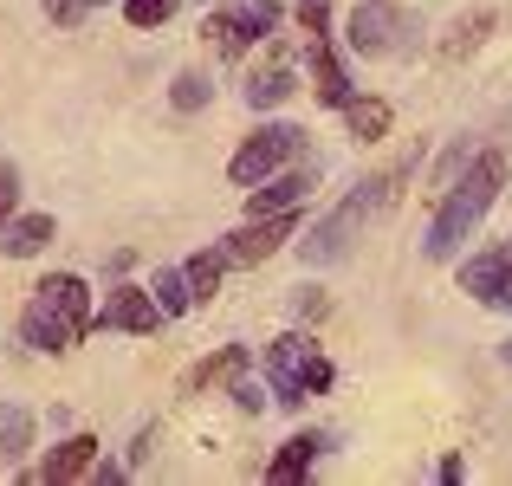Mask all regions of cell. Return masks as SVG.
<instances>
[{"label":"cell","instance_id":"17","mask_svg":"<svg viewBox=\"0 0 512 486\" xmlns=\"http://www.w3.org/2000/svg\"><path fill=\"white\" fill-rule=\"evenodd\" d=\"M292 91H299V85H292V72H286L279 59L266 65V72H253V78H247V104H253V111H273V104H286Z\"/></svg>","mask_w":512,"mask_h":486},{"label":"cell","instance_id":"10","mask_svg":"<svg viewBox=\"0 0 512 486\" xmlns=\"http://www.w3.org/2000/svg\"><path fill=\"white\" fill-rule=\"evenodd\" d=\"M312 188H318V162H312V169H305V162L292 169V162H286V169H273L266 182H253V188H247V214H279V208H299V201L312 195Z\"/></svg>","mask_w":512,"mask_h":486},{"label":"cell","instance_id":"27","mask_svg":"<svg viewBox=\"0 0 512 486\" xmlns=\"http://www.w3.org/2000/svg\"><path fill=\"white\" fill-rule=\"evenodd\" d=\"M500 357H506V363H512V337H506V344H500Z\"/></svg>","mask_w":512,"mask_h":486},{"label":"cell","instance_id":"24","mask_svg":"<svg viewBox=\"0 0 512 486\" xmlns=\"http://www.w3.org/2000/svg\"><path fill=\"white\" fill-rule=\"evenodd\" d=\"M26 435H33V422H26V415H0V441H7L0 454H20V448H26Z\"/></svg>","mask_w":512,"mask_h":486},{"label":"cell","instance_id":"25","mask_svg":"<svg viewBox=\"0 0 512 486\" xmlns=\"http://www.w3.org/2000/svg\"><path fill=\"white\" fill-rule=\"evenodd\" d=\"M13 208H20V169H13V162H0V221H7Z\"/></svg>","mask_w":512,"mask_h":486},{"label":"cell","instance_id":"3","mask_svg":"<svg viewBox=\"0 0 512 486\" xmlns=\"http://www.w3.org/2000/svg\"><path fill=\"white\" fill-rule=\"evenodd\" d=\"M415 175V162H396V169H383V175H370V182L357 188V195L344 201L331 221H318L312 227V240H299V253H305V266H331V260H344L350 247H357V234H363V221H376L383 208H396V195H402V182Z\"/></svg>","mask_w":512,"mask_h":486},{"label":"cell","instance_id":"9","mask_svg":"<svg viewBox=\"0 0 512 486\" xmlns=\"http://www.w3.org/2000/svg\"><path fill=\"white\" fill-rule=\"evenodd\" d=\"M461 292H474L493 312H512V240L493 247V253H474V260L461 266Z\"/></svg>","mask_w":512,"mask_h":486},{"label":"cell","instance_id":"5","mask_svg":"<svg viewBox=\"0 0 512 486\" xmlns=\"http://www.w3.org/2000/svg\"><path fill=\"white\" fill-rule=\"evenodd\" d=\"M344 39L350 52H363V59H389V52H402L415 39V20L409 7H396V0H357L344 20Z\"/></svg>","mask_w":512,"mask_h":486},{"label":"cell","instance_id":"28","mask_svg":"<svg viewBox=\"0 0 512 486\" xmlns=\"http://www.w3.org/2000/svg\"><path fill=\"white\" fill-rule=\"evenodd\" d=\"M85 7H98V0H85Z\"/></svg>","mask_w":512,"mask_h":486},{"label":"cell","instance_id":"23","mask_svg":"<svg viewBox=\"0 0 512 486\" xmlns=\"http://www.w3.org/2000/svg\"><path fill=\"white\" fill-rule=\"evenodd\" d=\"M169 98H175V111H201V104H208V78H201V72H182L169 85Z\"/></svg>","mask_w":512,"mask_h":486},{"label":"cell","instance_id":"1","mask_svg":"<svg viewBox=\"0 0 512 486\" xmlns=\"http://www.w3.org/2000/svg\"><path fill=\"white\" fill-rule=\"evenodd\" d=\"M500 188H506V156H500V150L474 156V169H467L461 182H454L448 195H441L435 221H428V240H422L428 260H454V253L467 247V234H474V227L487 221V208L500 201Z\"/></svg>","mask_w":512,"mask_h":486},{"label":"cell","instance_id":"14","mask_svg":"<svg viewBox=\"0 0 512 486\" xmlns=\"http://www.w3.org/2000/svg\"><path fill=\"white\" fill-rule=\"evenodd\" d=\"M52 234H59L52 214H7V221H0V253H7V260H33V253H46Z\"/></svg>","mask_w":512,"mask_h":486},{"label":"cell","instance_id":"20","mask_svg":"<svg viewBox=\"0 0 512 486\" xmlns=\"http://www.w3.org/2000/svg\"><path fill=\"white\" fill-rule=\"evenodd\" d=\"M487 26H493V7H474V13H461V20H454V33L441 39V52H448V59H461V52H474L480 39H487Z\"/></svg>","mask_w":512,"mask_h":486},{"label":"cell","instance_id":"15","mask_svg":"<svg viewBox=\"0 0 512 486\" xmlns=\"http://www.w3.org/2000/svg\"><path fill=\"white\" fill-rule=\"evenodd\" d=\"M312 91H318V104H331V111H344V104H350V78H344L338 52L325 46V33L312 39Z\"/></svg>","mask_w":512,"mask_h":486},{"label":"cell","instance_id":"26","mask_svg":"<svg viewBox=\"0 0 512 486\" xmlns=\"http://www.w3.org/2000/svg\"><path fill=\"white\" fill-rule=\"evenodd\" d=\"M299 26H305V33H325V26H331V7H325V0H305V7H299Z\"/></svg>","mask_w":512,"mask_h":486},{"label":"cell","instance_id":"2","mask_svg":"<svg viewBox=\"0 0 512 486\" xmlns=\"http://www.w3.org/2000/svg\"><path fill=\"white\" fill-rule=\"evenodd\" d=\"M85 331H91V292H85L78 273H52L26 292V305H20V344L26 350L59 357V350H72Z\"/></svg>","mask_w":512,"mask_h":486},{"label":"cell","instance_id":"7","mask_svg":"<svg viewBox=\"0 0 512 486\" xmlns=\"http://www.w3.org/2000/svg\"><path fill=\"white\" fill-rule=\"evenodd\" d=\"M299 150H305V130H299V124H260V130H253V137L234 150L227 175H234V188H253V182H266L273 169L299 162Z\"/></svg>","mask_w":512,"mask_h":486},{"label":"cell","instance_id":"12","mask_svg":"<svg viewBox=\"0 0 512 486\" xmlns=\"http://www.w3.org/2000/svg\"><path fill=\"white\" fill-rule=\"evenodd\" d=\"M91 461H98V435H72V441H59V448H52L46 461L33 467V480H46V486L85 480V474H91Z\"/></svg>","mask_w":512,"mask_h":486},{"label":"cell","instance_id":"19","mask_svg":"<svg viewBox=\"0 0 512 486\" xmlns=\"http://www.w3.org/2000/svg\"><path fill=\"white\" fill-rule=\"evenodd\" d=\"M221 253H195V260L182 266V279H188V299L195 305H214V292H221Z\"/></svg>","mask_w":512,"mask_h":486},{"label":"cell","instance_id":"8","mask_svg":"<svg viewBox=\"0 0 512 486\" xmlns=\"http://www.w3.org/2000/svg\"><path fill=\"white\" fill-rule=\"evenodd\" d=\"M299 234V214L292 208H279V214H253L247 227H234L227 234V247H221V260L227 266H260V260H273L286 240Z\"/></svg>","mask_w":512,"mask_h":486},{"label":"cell","instance_id":"11","mask_svg":"<svg viewBox=\"0 0 512 486\" xmlns=\"http://www.w3.org/2000/svg\"><path fill=\"white\" fill-rule=\"evenodd\" d=\"M91 324H104V331H137V337H150L156 324H163V312H156V299H150L143 286H117Z\"/></svg>","mask_w":512,"mask_h":486},{"label":"cell","instance_id":"18","mask_svg":"<svg viewBox=\"0 0 512 486\" xmlns=\"http://www.w3.org/2000/svg\"><path fill=\"white\" fill-rule=\"evenodd\" d=\"M344 124H350V137H357V143H376V137H389V104L383 98H350L344 104Z\"/></svg>","mask_w":512,"mask_h":486},{"label":"cell","instance_id":"13","mask_svg":"<svg viewBox=\"0 0 512 486\" xmlns=\"http://www.w3.org/2000/svg\"><path fill=\"white\" fill-rule=\"evenodd\" d=\"M247 344H221V350H214V357H201L195 363V370H188L182 376V389H188V396H201V389H221V383H240V376H247Z\"/></svg>","mask_w":512,"mask_h":486},{"label":"cell","instance_id":"21","mask_svg":"<svg viewBox=\"0 0 512 486\" xmlns=\"http://www.w3.org/2000/svg\"><path fill=\"white\" fill-rule=\"evenodd\" d=\"M150 299H156V312H163V318H182L188 305H195V299H188V279H182V266H163V273H156Z\"/></svg>","mask_w":512,"mask_h":486},{"label":"cell","instance_id":"22","mask_svg":"<svg viewBox=\"0 0 512 486\" xmlns=\"http://www.w3.org/2000/svg\"><path fill=\"white\" fill-rule=\"evenodd\" d=\"M175 13V0H124V20L137 26V33H150V26H163Z\"/></svg>","mask_w":512,"mask_h":486},{"label":"cell","instance_id":"16","mask_svg":"<svg viewBox=\"0 0 512 486\" xmlns=\"http://www.w3.org/2000/svg\"><path fill=\"white\" fill-rule=\"evenodd\" d=\"M325 454V435H292L286 448L273 454V467H266V480H279V486H292V480H305L312 474V461Z\"/></svg>","mask_w":512,"mask_h":486},{"label":"cell","instance_id":"6","mask_svg":"<svg viewBox=\"0 0 512 486\" xmlns=\"http://www.w3.org/2000/svg\"><path fill=\"white\" fill-rule=\"evenodd\" d=\"M273 20H279V0H240V7H214L208 20H201V39H208L221 59H240V52H253L273 33Z\"/></svg>","mask_w":512,"mask_h":486},{"label":"cell","instance_id":"4","mask_svg":"<svg viewBox=\"0 0 512 486\" xmlns=\"http://www.w3.org/2000/svg\"><path fill=\"white\" fill-rule=\"evenodd\" d=\"M331 376H338V370H331V357L312 344V337H299V331H286L273 350H266V383H273V396L286 402V409L325 396Z\"/></svg>","mask_w":512,"mask_h":486}]
</instances>
